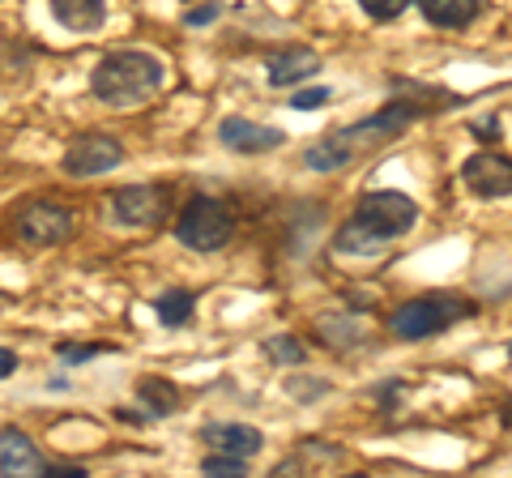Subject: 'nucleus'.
Instances as JSON below:
<instances>
[{
  "mask_svg": "<svg viewBox=\"0 0 512 478\" xmlns=\"http://www.w3.org/2000/svg\"><path fill=\"white\" fill-rule=\"evenodd\" d=\"M9 372H18V355H13V350H5V346H0V380H5Z\"/></svg>",
  "mask_w": 512,
  "mask_h": 478,
  "instance_id": "obj_26",
  "label": "nucleus"
},
{
  "mask_svg": "<svg viewBox=\"0 0 512 478\" xmlns=\"http://www.w3.org/2000/svg\"><path fill=\"white\" fill-rule=\"evenodd\" d=\"M214 18H218V5H201V9L188 13V26H205V22H214Z\"/></svg>",
  "mask_w": 512,
  "mask_h": 478,
  "instance_id": "obj_24",
  "label": "nucleus"
},
{
  "mask_svg": "<svg viewBox=\"0 0 512 478\" xmlns=\"http://www.w3.org/2000/svg\"><path fill=\"white\" fill-rule=\"evenodd\" d=\"M201 440L214 444L218 453H235V457H256L261 453V444H265V436L256 432V427H248V423H205Z\"/></svg>",
  "mask_w": 512,
  "mask_h": 478,
  "instance_id": "obj_12",
  "label": "nucleus"
},
{
  "mask_svg": "<svg viewBox=\"0 0 512 478\" xmlns=\"http://www.w3.org/2000/svg\"><path fill=\"white\" fill-rule=\"evenodd\" d=\"M461 180L474 197L483 201H504L512 193V167L504 154H474L466 158V167H461Z\"/></svg>",
  "mask_w": 512,
  "mask_h": 478,
  "instance_id": "obj_9",
  "label": "nucleus"
},
{
  "mask_svg": "<svg viewBox=\"0 0 512 478\" xmlns=\"http://www.w3.org/2000/svg\"><path fill=\"white\" fill-rule=\"evenodd\" d=\"M265 355L274 363H282V368H291V363L308 359V350H303L295 338H286V333H274V338H265Z\"/></svg>",
  "mask_w": 512,
  "mask_h": 478,
  "instance_id": "obj_19",
  "label": "nucleus"
},
{
  "mask_svg": "<svg viewBox=\"0 0 512 478\" xmlns=\"http://www.w3.org/2000/svg\"><path fill=\"white\" fill-rule=\"evenodd\" d=\"M359 9L372 22H393V18H402V13L410 9V0H359Z\"/></svg>",
  "mask_w": 512,
  "mask_h": 478,
  "instance_id": "obj_21",
  "label": "nucleus"
},
{
  "mask_svg": "<svg viewBox=\"0 0 512 478\" xmlns=\"http://www.w3.org/2000/svg\"><path fill=\"white\" fill-rule=\"evenodd\" d=\"M350 163H355V150H350L338 133L303 150V167H308V171H342Z\"/></svg>",
  "mask_w": 512,
  "mask_h": 478,
  "instance_id": "obj_16",
  "label": "nucleus"
},
{
  "mask_svg": "<svg viewBox=\"0 0 512 478\" xmlns=\"http://www.w3.org/2000/svg\"><path fill=\"white\" fill-rule=\"evenodd\" d=\"M192 304H197V299H192L188 291H167V295L154 304V312H158V321H163L167 329H180V325L192 321Z\"/></svg>",
  "mask_w": 512,
  "mask_h": 478,
  "instance_id": "obj_18",
  "label": "nucleus"
},
{
  "mask_svg": "<svg viewBox=\"0 0 512 478\" xmlns=\"http://www.w3.org/2000/svg\"><path fill=\"white\" fill-rule=\"evenodd\" d=\"M0 470L5 474H43V457L22 432H0Z\"/></svg>",
  "mask_w": 512,
  "mask_h": 478,
  "instance_id": "obj_14",
  "label": "nucleus"
},
{
  "mask_svg": "<svg viewBox=\"0 0 512 478\" xmlns=\"http://www.w3.org/2000/svg\"><path fill=\"white\" fill-rule=\"evenodd\" d=\"M474 137H478V141H500V120H483V124H474Z\"/></svg>",
  "mask_w": 512,
  "mask_h": 478,
  "instance_id": "obj_25",
  "label": "nucleus"
},
{
  "mask_svg": "<svg viewBox=\"0 0 512 478\" xmlns=\"http://www.w3.org/2000/svg\"><path fill=\"white\" fill-rule=\"evenodd\" d=\"M124 163V146L116 137L107 133H86L77 137L69 150H64V175H73V180H86V175H107Z\"/></svg>",
  "mask_w": 512,
  "mask_h": 478,
  "instance_id": "obj_6",
  "label": "nucleus"
},
{
  "mask_svg": "<svg viewBox=\"0 0 512 478\" xmlns=\"http://www.w3.org/2000/svg\"><path fill=\"white\" fill-rule=\"evenodd\" d=\"M265 65H269V86H299L320 69V56L312 47H282Z\"/></svg>",
  "mask_w": 512,
  "mask_h": 478,
  "instance_id": "obj_11",
  "label": "nucleus"
},
{
  "mask_svg": "<svg viewBox=\"0 0 512 478\" xmlns=\"http://www.w3.org/2000/svg\"><path fill=\"white\" fill-rule=\"evenodd\" d=\"M329 99H333L329 86H325V90H299L295 99H291V107H295V111H316V107H325Z\"/></svg>",
  "mask_w": 512,
  "mask_h": 478,
  "instance_id": "obj_22",
  "label": "nucleus"
},
{
  "mask_svg": "<svg viewBox=\"0 0 512 478\" xmlns=\"http://www.w3.org/2000/svg\"><path fill=\"white\" fill-rule=\"evenodd\" d=\"M201 470L205 474H227V478H239V474H244L248 470V457H235V453H210V457H205L201 461Z\"/></svg>",
  "mask_w": 512,
  "mask_h": 478,
  "instance_id": "obj_20",
  "label": "nucleus"
},
{
  "mask_svg": "<svg viewBox=\"0 0 512 478\" xmlns=\"http://www.w3.org/2000/svg\"><path fill=\"white\" fill-rule=\"evenodd\" d=\"M423 116V103H410V99H393L384 111H376V116H367L359 124H350V129H342L338 137L346 141L350 150H367V146H380V141H393V137H402L414 120Z\"/></svg>",
  "mask_w": 512,
  "mask_h": 478,
  "instance_id": "obj_5",
  "label": "nucleus"
},
{
  "mask_svg": "<svg viewBox=\"0 0 512 478\" xmlns=\"http://www.w3.org/2000/svg\"><path fill=\"white\" fill-rule=\"evenodd\" d=\"M111 214L124 227H158L167 218V188L154 184H128L111 197Z\"/></svg>",
  "mask_w": 512,
  "mask_h": 478,
  "instance_id": "obj_8",
  "label": "nucleus"
},
{
  "mask_svg": "<svg viewBox=\"0 0 512 478\" xmlns=\"http://www.w3.org/2000/svg\"><path fill=\"white\" fill-rule=\"evenodd\" d=\"M218 141L235 154H269L286 146V133L274 129V124H256V120H244V116H227L218 124Z\"/></svg>",
  "mask_w": 512,
  "mask_h": 478,
  "instance_id": "obj_10",
  "label": "nucleus"
},
{
  "mask_svg": "<svg viewBox=\"0 0 512 478\" xmlns=\"http://www.w3.org/2000/svg\"><path fill=\"white\" fill-rule=\"evenodd\" d=\"M414 222H419V205L397 188H376L359 201V210L350 214V222L338 231V252H359V257H372V252L389 248L393 239H402Z\"/></svg>",
  "mask_w": 512,
  "mask_h": 478,
  "instance_id": "obj_1",
  "label": "nucleus"
},
{
  "mask_svg": "<svg viewBox=\"0 0 512 478\" xmlns=\"http://www.w3.org/2000/svg\"><path fill=\"white\" fill-rule=\"evenodd\" d=\"M163 77H167V69L154 52L128 47V52H111L99 60L90 86H94V99H103L107 107H137V103L154 99Z\"/></svg>",
  "mask_w": 512,
  "mask_h": 478,
  "instance_id": "obj_2",
  "label": "nucleus"
},
{
  "mask_svg": "<svg viewBox=\"0 0 512 478\" xmlns=\"http://www.w3.org/2000/svg\"><path fill=\"white\" fill-rule=\"evenodd\" d=\"M423 18L431 26H444V30H461L478 18V9H483V0H419Z\"/></svg>",
  "mask_w": 512,
  "mask_h": 478,
  "instance_id": "obj_15",
  "label": "nucleus"
},
{
  "mask_svg": "<svg viewBox=\"0 0 512 478\" xmlns=\"http://www.w3.org/2000/svg\"><path fill=\"white\" fill-rule=\"evenodd\" d=\"M18 235L26 239L30 248H52L64 244L73 235V214L56 201H30L26 210L18 214Z\"/></svg>",
  "mask_w": 512,
  "mask_h": 478,
  "instance_id": "obj_7",
  "label": "nucleus"
},
{
  "mask_svg": "<svg viewBox=\"0 0 512 478\" xmlns=\"http://www.w3.org/2000/svg\"><path fill=\"white\" fill-rule=\"evenodd\" d=\"M103 346H60V359L64 363H86V359H94Z\"/></svg>",
  "mask_w": 512,
  "mask_h": 478,
  "instance_id": "obj_23",
  "label": "nucleus"
},
{
  "mask_svg": "<svg viewBox=\"0 0 512 478\" xmlns=\"http://www.w3.org/2000/svg\"><path fill=\"white\" fill-rule=\"evenodd\" d=\"M52 18L64 30H77V35H90L107 22V5L103 0H52Z\"/></svg>",
  "mask_w": 512,
  "mask_h": 478,
  "instance_id": "obj_13",
  "label": "nucleus"
},
{
  "mask_svg": "<svg viewBox=\"0 0 512 478\" xmlns=\"http://www.w3.org/2000/svg\"><path fill=\"white\" fill-rule=\"evenodd\" d=\"M137 397H141V406H146L154 419H167V414L180 410V389H175L171 380H163V376H146V380H141Z\"/></svg>",
  "mask_w": 512,
  "mask_h": 478,
  "instance_id": "obj_17",
  "label": "nucleus"
},
{
  "mask_svg": "<svg viewBox=\"0 0 512 478\" xmlns=\"http://www.w3.org/2000/svg\"><path fill=\"white\" fill-rule=\"evenodd\" d=\"M474 304L466 299H453V295H427V299H410L393 312L389 329L397 333L402 342H423V338H436V333L453 329L461 316H470Z\"/></svg>",
  "mask_w": 512,
  "mask_h": 478,
  "instance_id": "obj_3",
  "label": "nucleus"
},
{
  "mask_svg": "<svg viewBox=\"0 0 512 478\" xmlns=\"http://www.w3.org/2000/svg\"><path fill=\"white\" fill-rule=\"evenodd\" d=\"M175 235H180V244L192 252H218L231 244L235 214H231V205L218 197H192L184 205L180 222H175Z\"/></svg>",
  "mask_w": 512,
  "mask_h": 478,
  "instance_id": "obj_4",
  "label": "nucleus"
}]
</instances>
